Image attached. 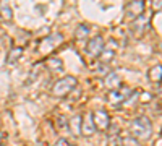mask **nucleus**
I'll return each mask as SVG.
<instances>
[{"label":"nucleus","mask_w":162,"mask_h":146,"mask_svg":"<svg viewBox=\"0 0 162 146\" xmlns=\"http://www.w3.org/2000/svg\"><path fill=\"white\" fill-rule=\"evenodd\" d=\"M151 132H152L151 122L146 117H138V119L133 120V123H131V133H133L136 138H143V140L149 138Z\"/></svg>","instance_id":"1"},{"label":"nucleus","mask_w":162,"mask_h":146,"mask_svg":"<svg viewBox=\"0 0 162 146\" xmlns=\"http://www.w3.org/2000/svg\"><path fill=\"white\" fill-rule=\"evenodd\" d=\"M75 86H76V80L73 78V76H65V78L59 80L54 84L52 93H54L55 96H65V94H68Z\"/></svg>","instance_id":"2"},{"label":"nucleus","mask_w":162,"mask_h":146,"mask_svg":"<svg viewBox=\"0 0 162 146\" xmlns=\"http://www.w3.org/2000/svg\"><path fill=\"white\" fill-rule=\"evenodd\" d=\"M86 50H87V54L93 55V57H96V55L99 57V55L102 54V50H104L102 37L97 36V37H94V39H91L89 42H87V46H86Z\"/></svg>","instance_id":"3"},{"label":"nucleus","mask_w":162,"mask_h":146,"mask_svg":"<svg viewBox=\"0 0 162 146\" xmlns=\"http://www.w3.org/2000/svg\"><path fill=\"white\" fill-rule=\"evenodd\" d=\"M94 125H97L99 128H107L109 125H110V120L107 119V115H106V112H97V114H94Z\"/></svg>","instance_id":"4"},{"label":"nucleus","mask_w":162,"mask_h":146,"mask_svg":"<svg viewBox=\"0 0 162 146\" xmlns=\"http://www.w3.org/2000/svg\"><path fill=\"white\" fill-rule=\"evenodd\" d=\"M93 117V114H87L86 115V119L83 120V133H86V135H91V133L94 132V119H91Z\"/></svg>","instance_id":"5"},{"label":"nucleus","mask_w":162,"mask_h":146,"mask_svg":"<svg viewBox=\"0 0 162 146\" xmlns=\"http://www.w3.org/2000/svg\"><path fill=\"white\" fill-rule=\"evenodd\" d=\"M128 96H130V93H126V94H123V96H122L120 91H112L110 94H109V101H110L112 104H120V102L125 101Z\"/></svg>","instance_id":"6"},{"label":"nucleus","mask_w":162,"mask_h":146,"mask_svg":"<svg viewBox=\"0 0 162 146\" xmlns=\"http://www.w3.org/2000/svg\"><path fill=\"white\" fill-rule=\"evenodd\" d=\"M149 78L152 81H160L162 80V67L160 65H156L154 68L149 70Z\"/></svg>","instance_id":"7"},{"label":"nucleus","mask_w":162,"mask_h":146,"mask_svg":"<svg viewBox=\"0 0 162 146\" xmlns=\"http://www.w3.org/2000/svg\"><path fill=\"white\" fill-rule=\"evenodd\" d=\"M87 33H89V28H87V26H80V28H78V31H76V39L83 41L87 36Z\"/></svg>","instance_id":"8"},{"label":"nucleus","mask_w":162,"mask_h":146,"mask_svg":"<svg viewBox=\"0 0 162 146\" xmlns=\"http://www.w3.org/2000/svg\"><path fill=\"white\" fill-rule=\"evenodd\" d=\"M120 144L122 146H138V141L135 138H125V140L120 141Z\"/></svg>","instance_id":"9"},{"label":"nucleus","mask_w":162,"mask_h":146,"mask_svg":"<svg viewBox=\"0 0 162 146\" xmlns=\"http://www.w3.org/2000/svg\"><path fill=\"white\" fill-rule=\"evenodd\" d=\"M20 55H21V49H13L11 50V55H10V59H8V60H10V62H15V59L20 57Z\"/></svg>","instance_id":"10"},{"label":"nucleus","mask_w":162,"mask_h":146,"mask_svg":"<svg viewBox=\"0 0 162 146\" xmlns=\"http://www.w3.org/2000/svg\"><path fill=\"white\" fill-rule=\"evenodd\" d=\"M55 146H73V144L70 143L67 138H60L59 141H57V144H55Z\"/></svg>","instance_id":"11"}]
</instances>
